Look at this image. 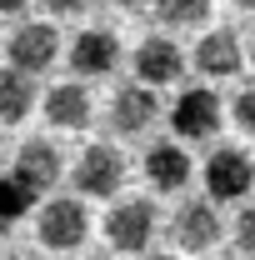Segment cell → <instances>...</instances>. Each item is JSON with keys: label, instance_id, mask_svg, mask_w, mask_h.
Segmentation results:
<instances>
[{"label": "cell", "instance_id": "19", "mask_svg": "<svg viewBox=\"0 0 255 260\" xmlns=\"http://www.w3.org/2000/svg\"><path fill=\"white\" fill-rule=\"evenodd\" d=\"M235 245H240L245 255H255V205L240 210V220H235Z\"/></svg>", "mask_w": 255, "mask_h": 260}, {"label": "cell", "instance_id": "9", "mask_svg": "<svg viewBox=\"0 0 255 260\" xmlns=\"http://www.w3.org/2000/svg\"><path fill=\"white\" fill-rule=\"evenodd\" d=\"M5 55H10V65H20V70L40 75V70H50L55 55H60V35L50 30V25H20V30L10 35Z\"/></svg>", "mask_w": 255, "mask_h": 260}, {"label": "cell", "instance_id": "1", "mask_svg": "<svg viewBox=\"0 0 255 260\" xmlns=\"http://www.w3.org/2000/svg\"><path fill=\"white\" fill-rule=\"evenodd\" d=\"M35 235H40V245L45 250H80L85 245V235H90V215H85V205L80 200H50L45 210H40V220H35Z\"/></svg>", "mask_w": 255, "mask_h": 260}, {"label": "cell", "instance_id": "23", "mask_svg": "<svg viewBox=\"0 0 255 260\" xmlns=\"http://www.w3.org/2000/svg\"><path fill=\"white\" fill-rule=\"evenodd\" d=\"M120 5H130V10H135V5H140V0H120Z\"/></svg>", "mask_w": 255, "mask_h": 260}, {"label": "cell", "instance_id": "17", "mask_svg": "<svg viewBox=\"0 0 255 260\" xmlns=\"http://www.w3.org/2000/svg\"><path fill=\"white\" fill-rule=\"evenodd\" d=\"M155 15L165 25H205L210 20V0H155Z\"/></svg>", "mask_w": 255, "mask_h": 260}, {"label": "cell", "instance_id": "11", "mask_svg": "<svg viewBox=\"0 0 255 260\" xmlns=\"http://www.w3.org/2000/svg\"><path fill=\"white\" fill-rule=\"evenodd\" d=\"M180 70H185V55H180L175 40H165V35H145V40L135 45V75H140V80H150V85H170V80H180Z\"/></svg>", "mask_w": 255, "mask_h": 260}, {"label": "cell", "instance_id": "5", "mask_svg": "<svg viewBox=\"0 0 255 260\" xmlns=\"http://www.w3.org/2000/svg\"><path fill=\"white\" fill-rule=\"evenodd\" d=\"M170 130L180 140H210L220 130V95L205 90V85L185 90V95L175 100V110H170Z\"/></svg>", "mask_w": 255, "mask_h": 260}, {"label": "cell", "instance_id": "16", "mask_svg": "<svg viewBox=\"0 0 255 260\" xmlns=\"http://www.w3.org/2000/svg\"><path fill=\"white\" fill-rule=\"evenodd\" d=\"M35 190L10 170V175H0V235H10V230L25 220V210H30Z\"/></svg>", "mask_w": 255, "mask_h": 260}, {"label": "cell", "instance_id": "21", "mask_svg": "<svg viewBox=\"0 0 255 260\" xmlns=\"http://www.w3.org/2000/svg\"><path fill=\"white\" fill-rule=\"evenodd\" d=\"M25 10V0H0V15H20Z\"/></svg>", "mask_w": 255, "mask_h": 260}, {"label": "cell", "instance_id": "20", "mask_svg": "<svg viewBox=\"0 0 255 260\" xmlns=\"http://www.w3.org/2000/svg\"><path fill=\"white\" fill-rule=\"evenodd\" d=\"M90 5H95V0H45V10H50V15H85Z\"/></svg>", "mask_w": 255, "mask_h": 260}, {"label": "cell", "instance_id": "15", "mask_svg": "<svg viewBox=\"0 0 255 260\" xmlns=\"http://www.w3.org/2000/svg\"><path fill=\"white\" fill-rule=\"evenodd\" d=\"M30 105H35V75L20 65L0 70V125H20L30 115Z\"/></svg>", "mask_w": 255, "mask_h": 260}, {"label": "cell", "instance_id": "7", "mask_svg": "<svg viewBox=\"0 0 255 260\" xmlns=\"http://www.w3.org/2000/svg\"><path fill=\"white\" fill-rule=\"evenodd\" d=\"M160 120V100H155V85L150 80H135V85H120L115 100H110V125L120 135H140Z\"/></svg>", "mask_w": 255, "mask_h": 260}, {"label": "cell", "instance_id": "24", "mask_svg": "<svg viewBox=\"0 0 255 260\" xmlns=\"http://www.w3.org/2000/svg\"><path fill=\"white\" fill-rule=\"evenodd\" d=\"M250 55H255V50H250Z\"/></svg>", "mask_w": 255, "mask_h": 260}, {"label": "cell", "instance_id": "14", "mask_svg": "<svg viewBox=\"0 0 255 260\" xmlns=\"http://www.w3.org/2000/svg\"><path fill=\"white\" fill-rule=\"evenodd\" d=\"M15 175H20L35 195L50 190V185L60 180V150H55L50 140H25L20 155H15Z\"/></svg>", "mask_w": 255, "mask_h": 260}, {"label": "cell", "instance_id": "3", "mask_svg": "<svg viewBox=\"0 0 255 260\" xmlns=\"http://www.w3.org/2000/svg\"><path fill=\"white\" fill-rule=\"evenodd\" d=\"M255 185V160L245 155V150H215L210 160H205V190L215 195L220 205H230V200H245Z\"/></svg>", "mask_w": 255, "mask_h": 260}, {"label": "cell", "instance_id": "6", "mask_svg": "<svg viewBox=\"0 0 255 260\" xmlns=\"http://www.w3.org/2000/svg\"><path fill=\"white\" fill-rule=\"evenodd\" d=\"M220 215H215V195L210 200H180V210H175V220H170V235H175V245L180 250H210L215 240H220Z\"/></svg>", "mask_w": 255, "mask_h": 260}, {"label": "cell", "instance_id": "12", "mask_svg": "<svg viewBox=\"0 0 255 260\" xmlns=\"http://www.w3.org/2000/svg\"><path fill=\"white\" fill-rule=\"evenodd\" d=\"M190 65L200 70V75H210V80H225V75H235V70L245 65L235 30H210V35H200V45H195Z\"/></svg>", "mask_w": 255, "mask_h": 260}, {"label": "cell", "instance_id": "10", "mask_svg": "<svg viewBox=\"0 0 255 260\" xmlns=\"http://www.w3.org/2000/svg\"><path fill=\"white\" fill-rule=\"evenodd\" d=\"M120 65V40L115 30H80L75 35V45H70V70L75 75H110Z\"/></svg>", "mask_w": 255, "mask_h": 260}, {"label": "cell", "instance_id": "22", "mask_svg": "<svg viewBox=\"0 0 255 260\" xmlns=\"http://www.w3.org/2000/svg\"><path fill=\"white\" fill-rule=\"evenodd\" d=\"M240 10H250V15H255V0H240Z\"/></svg>", "mask_w": 255, "mask_h": 260}, {"label": "cell", "instance_id": "4", "mask_svg": "<svg viewBox=\"0 0 255 260\" xmlns=\"http://www.w3.org/2000/svg\"><path fill=\"white\" fill-rule=\"evenodd\" d=\"M155 205L150 200H120L110 215H105V240L115 250H145L155 240Z\"/></svg>", "mask_w": 255, "mask_h": 260}, {"label": "cell", "instance_id": "18", "mask_svg": "<svg viewBox=\"0 0 255 260\" xmlns=\"http://www.w3.org/2000/svg\"><path fill=\"white\" fill-rule=\"evenodd\" d=\"M235 125L255 135V85H240V95H235Z\"/></svg>", "mask_w": 255, "mask_h": 260}, {"label": "cell", "instance_id": "13", "mask_svg": "<svg viewBox=\"0 0 255 260\" xmlns=\"http://www.w3.org/2000/svg\"><path fill=\"white\" fill-rule=\"evenodd\" d=\"M145 180L155 185V190H185L190 185V155L180 150V145H170V140H160L145 150Z\"/></svg>", "mask_w": 255, "mask_h": 260}, {"label": "cell", "instance_id": "2", "mask_svg": "<svg viewBox=\"0 0 255 260\" xmlns=\"http://www.w3.org/2000/svg\"><path fill=\"white\" fill-rule=\"evenodd\" d=\"M125 185V155L110 150V145H90L80 160H75V190L90 195V200H110V195Z\"/></svg>", "mask_w": 255, "mask_h": 260}, {"label": "cell", "instance_id": "8", "mask_svg": "<svg viewBox=\"0 0 255 260\" xmlns=\"http://www.w3.org/2000/svg\"><path fill=\"white\" fill-rule=\"evenodd\" d=\"M45 120L55 130H85L90 125V115H95V100H90V90L80 85V80H60V85H50L45 90Z\"/></svg>", "mask_w": 255, "mask_h": 260}]
</instances>
